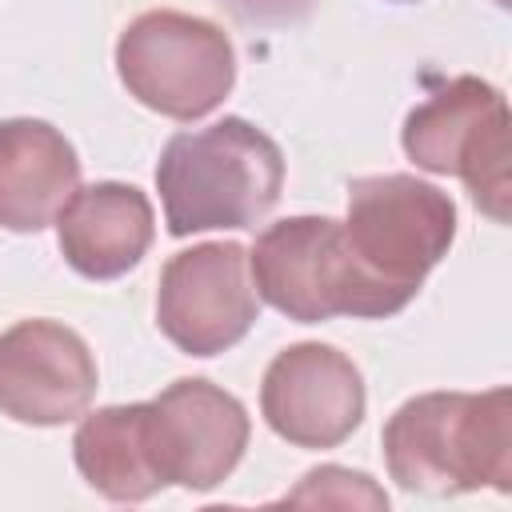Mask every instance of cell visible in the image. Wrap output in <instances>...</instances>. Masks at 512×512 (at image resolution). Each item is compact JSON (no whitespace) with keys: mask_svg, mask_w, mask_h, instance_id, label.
I'll list each match as a JSON object with an SVG mask.
<instances>
[{"mask_svg":"<svg viewBox=\"0 0 512 512\" xmlns=\"http://www.w3.org/2000/svg\"><path fill=\"white\" fill-rule=\"evenodd\" d=\"M260 316L248 280V252L232 240H208L176 252L160 272L156 324L188 356L228 352Z\"/></svg>","mask_w":512,"mask_h":512,"instance_id":"7","label":"cell"},{"mask_svg":"<svg viewBox=\"0 0 512 512\" xmlns=\"http://www.w3.org/2000/svg\"><path fill=\"white\" fill-rule=\"evenodd\" d=\"M52 224L64 260L88 280H116L132 272L156 232L148 196L120 180L76 188Z\"/></svg>","mask_w":512,"mask_h":512,"instance_id":"11","label":"cell"},{"mask_svg":"<svg viewBox=\"0 0 512 512\" xmlns=\"http://www.w3.org/2000/svg\"><path fill=\"white\" fill-rule=\"evenodd\" d=\"M72 456L88 488L116 504H140L164 488L144 436V404H108L80 420Z\"/></svg>","mask_w":512,"mask_h":512,"instance_id":"13","label":"cell"},{"mask_svg":"<svg viewBox=\"0 0 512 512\" xmlns=\"http://www.w3.org/2000/svg\"><path fill=\"white\" fill-rule=\"evenodd\" d=\"M344 244L372 296L376 320L396 316L448 256L456 240V204L408 172L360 176L348 188Z\"/></svg>","mask_w":512,"mask_h":512,"instance_id":"3","label":"cell"},{"mask_svg":"<svg viewBox=\"0 0 512 512\" xmlns=\"http://www.w3.org/2000/svg\"><path fill=\"white\" fill-rule=\"evenodd\" d=\"M288 504H368V508H388V496L372 484V476L364 472H352V468H336V464H324V468H312L304 476V484L296 492L284 496Z\"/></svg>","mask_w":512,"mask_h":512,"instance_id":"14","label":"cell"},{"mask_svg":"<svg viewBox=\"0 0 512 512\" xmlns=\"http://www.w3.org/2000/svg\"><path fill=\"white\" fill-rule=\"evenodd\" d=\"M116 72L144 108L168 120H200L232 92L236 52L212 20L156 8L120 32Z\"/></svg>","mask_w":512,"mask_h":512,"instance_id":"4","label":"cell"},{"mask_svg":"<svg viewBox=\"0 0 512 512\" xmlns=\"http://www.w3.org/2000/svg\"><path fill=\"white\" fill-rule=\"evenodd\" d=\"M248 24H292L312 12L316 0H220Z\"/></svg>","mask_w":512,"mask_h":512,"instance_id":"15","label":"cell"},{"mask_svg":"<svg viewBox=\"0 0 512 512\" xmlns=\"http://www.w3.org/2000/svg\"><path fill=\"white\" fill-rule=\"evenodd\" d=\"M96 360L88 344L56 320H20L0 332V416L56 428L88 412Z\"/></svg>","mask_w":512,"mask_h":512,"instance_id":"10","label":"cell"},{"mask_svg":"<svg viewBox=\"0 0 512 512\" xmlns=\"http://www.w3.org/2000/svg\"><path fill=\"white\" fill-rule=\"evenodd\" d=\"M80 184L68 136L44 120H0V228L40 232Z\"/></svg>","mask_w":512,"mask_h":512,"instance_id":"12","label":"cell"},{"mask_svg":"<svg viewBox=\"0 0 512 512\" xmlns=\"http://www.w3.org/2000/svg\"><path fill=\"white\" fill-rule=\"evenodd\" d=\"M284 188V156L268 132L224 116L196 132H176L156 160L164 224L176 240L208 228H256Z\"/></svg>","mask_w":512,"mask_h":512,"instance_id":"2","label":"cell"},{"mask_svg":"<svg viewBox=\"0 0 512 512\" xmlns=\"http://www.w3.org/2000/svg\"><path fill=\"white\" fill-rule=\"evenodd\" d=\"M252 288L296 324L332 316L376 320L372 296L348 256L344 228L332 216H288L268 224L248 252Z\"/></svg>","mask_w":512,"mask_h":512,"instance_id":"6","label":"cell"},{"mask_svg":"<svg viewBox=\"0 0 512 512\" xmlns=\"http://www.w3.org/2000/svg\"><path fill=\"white\" fill-rule=\"evenodd\" d=\"M384 464L404 492H512V392H424L384 424Z\"/></svg>","mask_w":512,"mask_h":512,"instance_id":"1","label":"cell"},{"mask_svg":"<svg viewBox=\"0 0 512 512\" xmlns=\"http://www.w3.org/2000/svg\"><path fill=\"white\" fill-rule=\"evenodd\" d=\"M244 404L212 380L184 376L144 400V436L156 476L188 492H208L232 476L248 448Z\"/></svg>","mask_w":512,"mask_h":512,"instance_id":"8","label":"cell"},{"mask_svg":"<svg viewBox=\"0 0 512 512\" xmlns=\"http://www.w3.org/2000/svg\"><path fill=\"white\" fill-rule=\"evenodd\" d=\"M364 376L332 344L284 348L260 384V412L268 428L296 448H336L364 420Z\"/></svg>","mask_w":512,"mask_h":512,"instance_id":"9","label":"cell"},{"mask_svg":"<svg viewBox=\"0 0 512 512\" xmlns=\"http://www.w3.org/2000/svg\"><path fill=\"white\" fill-rule=\"evenodd\" d=\"M408 160L436 176H460L476 208L508 220V104L480 76H456L404 120Z\"/></svg>","mask_w":512,"mask_h":512,"instance_id":"5","label":"cell"}]
</instances>
